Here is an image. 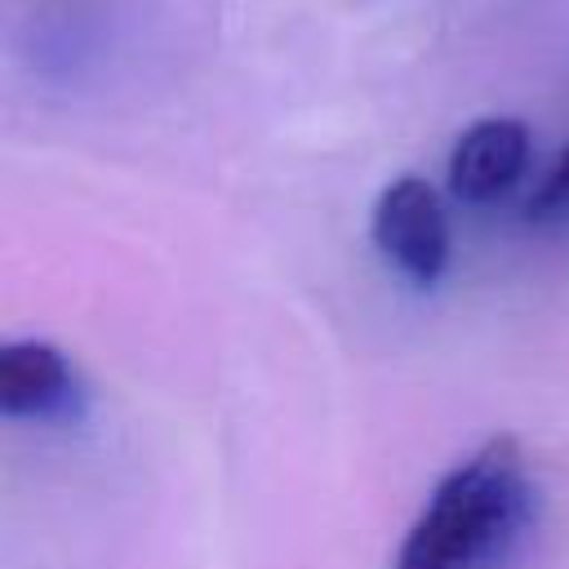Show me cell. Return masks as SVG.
<instances>
[{"label": "cell", "mask_w": 569, "mask_h": 569, "mask_svg": "<svg viewBox=\"0 0 569 569\" xmlns=\"http://www.w3.org/2000/svg\"><path fill=\"white\" fill-rule=\"evenodd\" d=\"M538 520V485L511 436L485 440L440 476L391 569H507Z\"/></svg>", "instance_id": "cell-1"}, {"label": "cell", "mask_w": 569, "mask_h": 569, "mask_svg": "<svg viewBox=\"0 0 569 569\" xmlns=\"http://www.w3.org/2000/svg\"><path fill=\"white\" fill-rule=\"evenodd\" d=\"M373 244L378 253L413 284H436L449 267V218L440 204V191L418 178V173H400L391 178L378 200H373V218H369Z\"/></svg>", "instance_id": "cell-2"}, {"label": "cell", "mask_w": 569, "mask_h": 569, "mask_svg": "<svg viewBox=\"0 0 569 569\" xmlns=\"http://www.w3.org/2000/svg\"><path fill=\"white\" fill-rule=\"evenodd\" d=\"M84 405V387L71 360L40 338H18L0 347V413L27 422H62Z\"/></svg>", "instance_id": "cell-3"}, {"label": "cell", "mask_w": 569, "mask_h": 569, "mask_svg": "<svg viewBox=\"0 0 569 569\" xmlns=\"http://www.w3.org/2000/svg\"><path fill=\"white\" fill-rule=\"evenodd\" d=\"M529 164V129L516 116H485L458 133L449 151V191L467 204L507 196Z\"/></svg>", "instance_id": "cell-4"}, {"label": "cell", "mask_w": 569, "mask_h": 569, "mask_svg": "<svg viewBox=\"0 0 569 569\" xmlns=\"http://www.w3.org/2000/svg\"><path fill=\"white\" fill-rule=\"evenodd\" d=\"M525 222L538 231H556L569 227V142L560 147V156L547 164V173L538 178V187L525 200Z\"/></svg>", "instance_id": "cell-5"}]
</instances>
